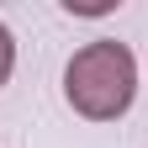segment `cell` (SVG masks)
Wrapping results in <instances>:
<instances>
[{"label": "cell", "mask_w": 148, "mask_h": 148, "mask_svg": "<svg viewBox=\"0 0 148 148\" xmlns=\"http://www.w3.org/2000/svg\"><path fill=\"white\" fill-rule=\"evenodd\" d=\"M122 0H64V11L69 16H111Z\"/></svg>", "instance_id": "2"}, {"label": "cell", "mask_w": 148, "mask_h": 148, "mask_svg": "<svg viewBox=\"0 0 148 148\" xmlns=\"http://www.w3.org/2000/svg\"><path fill=\"white\" fill-rule=\"evenodd\" d=\"M138 95V58L127 53V42L95 37L69 58L64 69V101L79 111L85 122H116L132 111Z\"/></svg>", "instance_id": "1"}, {"label": "cell", "mask_w": 148, "mask_h": 148, "mask_svg": "<svg viewBox=\"0 0 148 148\" xmlns=\"http://www.w3.org/2000/svg\"><path fill=\"white\" fill-rule=\"evenodd\" d=\"M11 69H16V37H11L5 21H0V85L11 79Z\"/></svg>", "instance_id": "3"}]
</instances>
